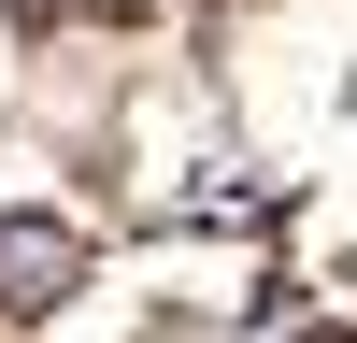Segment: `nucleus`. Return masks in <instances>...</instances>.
<instances>
[{
	"mask_svg": "<svg viewBox=\"0 0 357 343\" xmlns=\"http://www.w3.org/2000/svg\"><path fill=\"white\" fill-rule=\"evenodd\" d=\"M314 343H343V329H314Z\"/></svg>",
	"mask_w": 357,
	"mask_h": 343,
	"instance_id": "obj_2",
	"label": "nucleus"
},
{
	"mask_svg": "<svg viewBox=\"0 0 357 343\" xmlns=\"http://www.w3.org/2000/svg\"><path fill=\"white\" fill-rule=\"evenodd\" d=\"M72 286V229L57 215H0V314H43Z\"/></svg>",
	"mask_w": 357,
	"mask_h": 343,
	"instance_id": "obj_1",
	"label": "nucleus"
}]
</instances>
